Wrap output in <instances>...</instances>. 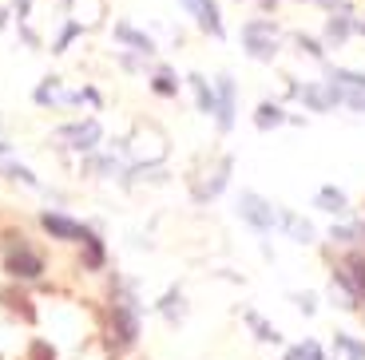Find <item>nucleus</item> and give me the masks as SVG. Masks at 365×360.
<instances>
[{"mask_svg": "<svg viewBox=\"0 0 365 360\" xmlns=\"http://www.w3.org/2000/svg\"><path fill=\"white\" fill-rule=\"evenodd\" d=\"M298 95L306 100V107L310 111H329L334 103H346V88H338V83H306V88H298Z\"/></svg>", "mask_w": 365, "mask_h": 360, "instance_id": "1", "label": "nucleus"}, {"mask_svg": "<svg viewBox=\"0 0 365 360\" xmlns=\"http://www.w3.org/2000/svg\"><path fill=\"white\" fill-rule=\"evenodd\" d=\"M238 214L247 218V222L255 226V230H262V234L270 230L274 222H278V214H274L270 202L258 198V194H250V190H247V194H238Z\"/></svg>", "mask_w": 365, "mask_h": 360, "instance_id": "2", "label": "nucleus"}, {"mask_svg": "<svg viewBox=\"0 0 365 360\" xmlns=\"http://www.w3.org/2000/svg\"><path fill=\"white\" fill-rule=\"evenodd\" d=\"M242 40H247V52L255 55V60H270V55L278 52V44H274V24H270V20H255V24H247Z\"/></svg>", "mask_w": 365, "mask_h": 360, "instance_id": "3", "label": "nucleus"}, {"mask_svg": "<svg viewBox=\"0 0 365 360\" xmlns=\"http://www.w3.org/2000/svg\"><path fill=\"white\" fill-rule=\"evenodd\" d=\"M111 329H115V341L119 344H131L139 333V321H135V301L131 297H119L111 305Z\"/></svg>", "mask_w": 365, "mask_h": 360, "instance_id": "4", "label": "nucleus"}, {"mask_svg": "<svg viewBox=\"0 0 365 360\" xmlns=\"http://www.w3.org/2000/svg\"><path fill=\"white\" fill-rule=\"evenodd\" d=\"M9 270L16 273V277H40V270H44V261H40V253H32L28 245H12L9 250Z\"/></svg>", "mask_w": 365, "mask_h": 360, "instance_id": "5", "label": "nucleus"}, {"mask_svg": "<svg viewBox=\"0 0 365 360\" xmlns=\"http://www.w3.org/2000/svg\"><path fill=\"white\" fill-rule=\"evenodd\" d=\"M338 281L349 289L354 301H365V258H349L346 265L338 270Z\"/></svg>", "mask_w": 365, "mask_h": 360, "instance_id": "6", "label": "nucleus"}, {"mask_svg": "<svg viewBox=\"0 0 365 360\" xmlns=\"http://www.w3.org/2000/svg\"><path fill=\"white\" fill-rule=\"evenodd\" d=\"M182 4L195 12V20L207 28L210 36H222V20H219V4L215 0H182Z\"/></svg>", "mask_w": 365, "mask_h": 360, "instance_id": "7", "label": "nucleus"}, {"mask_svg": "<svg viewBox=\"0 0 365 360\" xmlns=\"http://www.w3.org/2000/svg\"><path fill=\"white\" fill-rule=\"evenodd\" d=\"M44 230L52 238H68V242H83V230L80 222H72V218H64V214H44Z\"/></svg>", "mask_w": 365, "mask_h": 360, "instance_id": "8", "label": "nucleus"}, {"mask_svg": "<svg viewBox=\"0 0 365 360\" xmlns=\"http://www.w3.org/2000/svg\"><path fill=\"white\" fill-rule=\"evenodd\" d=\"M219 127L222 131H230L235 127V83H230V75H219Z\"/></svg>", "mask_w": 365, "mask_h": 360, "instance_id": "9", "label": "nucleus"}, {"mask_svg": "<svg viewBox=\"0 0 365 360\" xmlns=\"http://www.w3.org/2000/svg\"><path fill=\"white\" fill-rule=\"evenodd\" d=\"M64 139H72L68 147H76V151H91V147L100 143V123H83V127H68Z\"/></svg>", "mask_w": 365, "mask_h": 360, "instance_id": "10", "label": "nucleus"}, {"mask_svg": "<svg viewBox=\"0 0 365 360\" xmlns=\"http://www.w3.org/2000/svg\"><path fill=\"white\" fill-rule=\"evenodd\" d=\"M318 206L329 210V214H349L346 194H341V190H334V186H322V190H318Z\"/></svg>", "mask_w": 365, "mask_h": 360, "instance_id": "11", "label": "nucleus"}, {"mask_svg": "<svg viewBox=\"0 0 365 360\" xmlns=\"http://www.w3.org/2000/svg\"><path fill=\"white\" fill-rule=\"evenodd\" d=\"M282 226H286V234L294 238V242H314V226L306 222V218H298V214H282Z\"/></svg>", "mask_w": 365, "mask_h": 360, "instance_id": "12", "label": "nucleus"}, {"mask_svg": "<svg viewBox=\"0 0 365 360\" xmlns=\"http://www.w3.org/2000/svg\"><path fill=\"white\" fill-rule=\"evenodd\" d=\"M191 83H195V95H199V107L207 111V115H219V95L207 88V80H202V75H191Z\"/></svg>", "mask_w": 365, "mask_h": 360, "instance_id": "13", "label": "nucleus"}, {"mask_svg": "<svg viewBox=\"0 0 365 360\" xmlns=\"http://www.w3.org/2000/svg\"><path fill=\"white\" fill-rule=\"evenodd\" d=\"M119 40H128L131 48H135V52H143V55H151L155 52V44H151V36H143V32H135V28L131 24H119V32H115Z\"/></svg>", "mask_w": 365, "mask_h": 360, "instance_id": "14", "label": "nucleus"}, {"mask_svg": "<svg viewBox=\"0 0 365 360\" xmlns=\"http://www.w3.org/2000/svg\"><path fill=\"white\" fill-rule=\"evenodd\" d=\"M334 349L346 352V360H365V344L354 341L349 333H338V337H334Z\"/></svg>", "mask_w": 365, "mask_h": 360, "instance_id": "15", "label": "nucleus"}, {"mask_svg": "<svg viewBox=\"0 0 365 360\" xmlns=\"http://www.w3.org/2000/svg\"><path fill=\"white\" fill-rule=\"evenodd\" d=\"M255 123L262 127V131H270V127L286 123V115H282V107H274V103H262V107H258V115H255Z\"/></svg>", "mask_w": 365, "mask_h": 360, "instance_id": "16", "label": "nucleus"}, {"mask_svg": "<svg viewBox=\"0 0 365 360\" xmlns=\"http://www.w3.org/2000/svg\"><path fill=\"white\" fill-rule=\"evenodd\" d=\"M349 28H354V24H349V16H334V20H329V28H326L329 44H341V40L349 36Z\"/></svg>", "mask_w": 365, "mask_h": 360, "instance_id": "17", "label": "nucleus"}, {"mask_svg": "<svg viewBox=\"0 0 365 360\" xmlns=\"http://www.w3.org/2000/svg\"><path fill=\"white\" fill-rule=\"evenodd\" d=\"M247 321L255 324V337H258V341H278V333H274V329H270V324H266V321H258L255 313H250Z\"/></svg>", "mask_w": 365, "mask_h": 360, "instance_id": "18", "label": "nucleus"}, {"mask_svg": "<svg viewBox=\"0 0 365 360\" xmlns=\"http://www.w3.org/2000/svg\"><path fill=\"white\" fill-rule=\"evenodd\" d=\"M9 174H12V179H20V182H28V186H36V174L28 171V166H20V162H12Z\"/></svg>", "mask_w": 365, "mask_h": 360, "instance_id": "19", "label": "nucleus"}, {"mask_svg": "<svg viewBox=\"0 0 365 360\" xmlns=\"http://www.w3.org/2000/svg\"><path fill=\"white\" fill-rule=\"evenodd\" d=\"M155 91H159V95H175V83H171V75H167V72L155 75Z\"/></svg>", "mask_w": 365, "mask_h": 360, "instance_id": "20", "label": "nucleus"}, {"mask_svg": "<svg viewBox=\"0 0 365 360\" xmlns=\"http://www.w3.org/2000/svg\"><path fill=\"white\" fill-rule=\"evenodd\" d=\"M302 360H326V356H322V349L314 341H306V356H302Z\"/></svg>", "mask_w": 365, "mask_h": 360, "instance_id": "21", "label": "nucleus"}, {"mask_svg": "<svg viewBox=\"0 0 365 360\" xmlns=\"http://www.w3.org/2000/svg\"><path fill=\"white\" fill-rule=\"evenodd\" d=\"M298 44H302V48H306V52H310V55H322V48H318V44H314V40H310V36H302V40H298Z\"/></svg>", "mask_w": 365, "mask_h": 360, "instance_id": "22", "label": "nucleus"}, {"mask_svg": "<svg viewBox=\"0 0 365 360\" xmlns=\"http://www.w3.org/2000/svg\"><path fill=\"white\" fill-rule=\"evenodd\" d=\"M298 305H302V313H314V297L306 293V297H298Z\"/></svg>", "mask_w": 365, "mask_h": 360, "instance_id": "23", "label": "nucleus"}, {"mask_svg": "<svg viewBox=\"0 0 365 360\" xmlns=\"http://www.w3.org/2000/svg\"><path fill=\"white\" fill-rule=\"evenodd\" d=\"M357 28V32H361V36H365V20H361V24H354Z\"/></svg>", "mask_w": 365, "mask_h": 360, "instance_id": "24", "label": "nucleus"}, {"mask_svg": "<svg viewBox=\"0 0 365 360\" xmlns=\"http://www.w3.org/2000/svg\"><path fill=\"white\" fill-rule=\"evenodd\" d=\"M322 4H338V0H322Z\"/></svg>", "mask_w": 365, "mask_h": 360, "instance_id": "25", "label": "nucleus"}, {"mask_svg": "<svg viewBox=\"0 0 365 360\" xmlns=\"http://www.w3.org/2000/svg\"><path fill=\"white\" fill-rule=\"evenodd\" d=\"M0 154H4V143H0Z\"/></svg>", "mask_w": 365, "mask_h": 360, "instance_id": "26", "label": "nucleus"}]
</instances>
